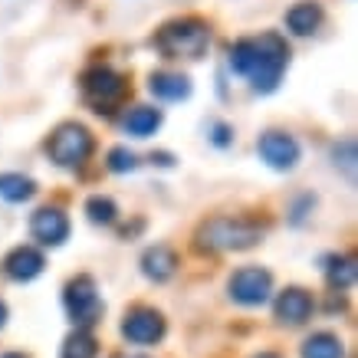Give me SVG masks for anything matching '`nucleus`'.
<instances>
[{
	"instance_id": "1",
	"label": "nucleus",
	"mask_w": 358,
	"mask_h": 358,
	"mask_svg": "<svg viewBox=\"0 0 358 358\" xmlns=\"http://www.w3.org/2000/svg\"><path fill=\"white\" fill-rule=\"evenodd\" d=\"M289 43L280 33H260V36H243L230 46V73L243 76L253 92L270 96L282 83V73L289 66Z\"/></svg>"
},
{
	"instance_id": "2",
	"label": "nucleus",
	"mask_w": 358,
	"mask_h": 358,
	"mask_svg": "<svg viewBox=\"0 0 358 358\" xmlns=\"http://www.w3.org/2000/svg\"><path fill=\"white\" fill-rule=\"evenodd\" d=\"M152 46L164 59H201L210 46V23L201 17H174L155 33Z\"/></svg>"
},
{
	"instance_id": "3",
	"label": "nucleus",
	"mask_w": 358,
	"mask_h": 358,
	"mask_svg": "<svg viewBox=\"0 0 358 358\" xmlns=\"http://www.w3.org/2000/svg\"><path fill=\"white\" fill-rule=\"evenodd\" d=\"M194 240L197 250H214V253L250 250L263 240V227L250 217H210L197 227Z\"/></svg>"
},
{
	"instance_id": "4",
	"label": "nucleus",
	"mask_w": 358,
	"mask_h": 358,
	"mask_svg": "<svg viewBox=\"0 0 358 358\" xmlns=\"http://www.w3.org/2000/svg\"><path fill=\"white\" fill-rule=\"evenodd\" d=\"M92 152H96V138H92V131L83 122L56 125L50 141H46V155L59 168H79V164H86L92 158Z\"/></svg>"
},
{
	"instance_id": "5",
	"label": "nucleus",
	"mask_w": 358,
	"mask_h": 358,
	"mask_svg": "<svg viewBox=\"0 0 358 358\" xmlns=\"http://www.w3.org/2000/svg\"><path fill=\"white\" fill-rule=\"evenodd\" d=\"M79 89H83V96L86 102L92 106V112L99 115H112V106H119L125 92H129V83L122 73H115L112 66H89L83 79H79Z\"/></svg>"
},
{
	"instance_id": "6",
	"label": "nucleus",
	"mask_w": 358,
	"mask_h": 358,
	"mask_svg": "<svg viewBox=\"0 0 358 358\" xmlns=\"http://www.w3.org/2000/svg\"><path fill=\"white\" fill-rule=\"evenodd\" d=\"M63 306H66V315H69V322L76 329H89L96 326L102 313H106V303H102V296H99V286L92 276H73V280L66 282L63 289Z\"/></svg>"
},
{
	"instance_id": "7",
	"label": "nucleus",
	"mask_w": 358,
	"mask_h": 358,
	"mask_svg": "<svg viewBox=\"0 0 358 358\" xmlns=\"http://www.w3.org/2000/svg\"><path fill=\"white\" fill-rule=\"evenodd\" d=\"M257 155H260V162L266 164V168L286 174L303 162V145H299L296 135H289V131L270 129L257 138Z\"/></svg>"
},
{
	"instance_id": "8",
	"label": "nucleus",
	"mask_w": 358,
	"mask_h": 358,
	"mask_svg": "<svg viewBox=\"0 0 358 358\" xmlns=\"http://www.w3.org/2000/svg\"><path fill=\"white\" fill-rule=\"evenodd\" d=\"M227 293L240 306H263L273 293V273L263 266H240L227 282Z\"/></svg>"
},
{
	"instance_id": "9",
	"label": "nucleus",
	"mask_w": 358,
	"mask_h": 358,
	"mask_svg": "<svg viewBox=\"0 0 358 358\" xmlns=\"http://www.w3.org/2000/svg\"><path fill=\"white\" fill-rule=\"evenodd\" d=\"M164 332H168V322L152 306H135L122 319V336L129 338L131 345H155L164 338Z\"/></svg>"
},
{
	"instance_id": "10",
	"label": "nucleus",
	"mask_w": 358,
	"mask_h": 358,
	"mask_svg": "<svg viewBox=\"0 0 358 358\" xmlns=\"http://www.w3.org/2000/svg\"><path fill=\"white\" fill-rule=\"evenodd\" d=\"M30 234L36 243L43 247H63L69 240V217H66L63 207H40L30 217Z\"/></svg>"
},
{
	"instance_id": "11",
	"label": "nucleus",
	"mask_w": 358,
	"mask_h": 358,
	"mask_svg": "<svg viewBox=\"0 0 358 358\" xmlns=\"http://www.w3.org/2000/svg\"><path fill=\"white\" fill-rule=\"evenodd\" d=\"M148 92L162 102H185L191 99L194 86H191V76L178 73V69H155L148 76Z\"/></svg>"
},
{
	"instance_id": "12",
	"label": "nucleus",
	"mask_w": 358,
	"mask_h": 358,
	"mask_svg": "<svg viewBox=\"0 0 358 358\" xmlns=\"http://www.w3.org/2000/svg\"><path fill=\"white\" fill-rule=\"evenodd\" d=\"M273 313L280 319L282 326H303L306 319L313 315V296L299 289V286H289V289H282L276 296V306H273Z\"/></svg>"
},
{
	"instance_id": "13",
	"label": "nucleus",
	"mask_w": 358,
	"mask_h": 358,
	"mask_svg": "<svg viewBox=\"0 0 358 358\" xmlns=\"http://www.w3.org/2000/svg\"><path fill=\"white\" fill-rule=\"evenodd\" d=\"M43 266H46V260L36 247H13L10 253H7V260H3V273L17 282L36 280V276L43 273Z\"/></svg>"
},
{
	"instance_id": "14",
	"label": "nucleus",
	"mask_w": 358,
	"mask_h": 358,
	"mask_svg": "<svg viewBox=\"0 0 358 358\" xmlns=\"http://www.w3.org/2000/svg\"><path fill=\"white\" fill-rule=\"evenodd\" d=\"M322 20H326V10L315 0H299V3H293L286 10V30L293 36H313L322 27Z\"/></svg>"
},
{
	"instance_id": "15",
	"label": "nucleus",
	"mask_w": 358,
	"mask_h": 358,
	"mask_svg": "<svg viewBox=\"0 0 358 358\" xmlns=\"http://www.w3.org/2000/svg\"><path fill=\"white\" fill-rule=\"evenodd\" d=\"M178 270V253L168 243H155L141 253V273L152 282H168Z\"/></svg>"
},
{
	"instance_id": "16",
	"label": "nucleus",
	"mask_w": 358,
	"mask_h": 358,
	"mask_svg": "<svg viewBox=\"0 0 358 358\" xmlns=\"http://www.w3.org/2000/svg\"><path fill=\"white\" fill-rule=\"evenodd\" d=\"M162 109H155V106H135V109L125 112V119H122V131L129 135V138H152L155 131L162 129Z\"/></svg>"
},
{
	"instance_id": "17",
	"label": "nucleus",
	"mask_w": 358,
	"mask_h": 358,
	"mask_svg": "<svg viewBox=\"0 0 358 358\" xmlns=\"http://www.w3.org/2000/svg\"><path fill=\"white\" fill-rule=\"evenodd\" d=\"M326 282L336 289V293H345V289H352L355 286V260L352 257H345V253H332V257H326Z\"/></svg>"
},
{
	"instance_id": "18",
	"label": "nucleus",
	"mask_w": 358,
	"mask_h": 358,
	"mask_svg": "<svg viewBox=\"0 0 358 358\" xmlns=\"http://www.w3.org/2000/svg\"><path fill=\"white\" fill-rule=\"evenodd\" d=\"M36 194V181L30 174H20V171H3L0 174V201L7 204H23Z\"/></svg>"
},
{
	"instance_id": "19",
	"label": "nucleus",
	"mask_w": 358,
	"mask_h": 358,
	"mask_svg": "<svg viewBox=\"0 0 358 358\" xmlns=\"http://www.w3.org/2000/svg\"><path fill=\"white\" fill-rule=\"evenodd\" d=\"M303 358H345V345L332 332H315L303 342Z\"/></svg>"
},
{
	"instance_id": "20",
	"label": "nucleus",
	"mask_w": 358,
	"mask_h": 358,
	"mask_svg": "<svg viewBox=\"0 0 358 358\" xmlns=\"http://www.w3.org/2000/svg\"><path fill=\"white\" fill-rule=\"evenodd\" d=\"M96 355H99V342L86 329H76L73 336H66L63 352H59V358H96Z\"/></svg>"
},
{
	"instance_id": "21",
	"label": "nucleus",
	"mask_w": 358,
	"mask_h": 358,
	"mask_svg": "<svg viewBox=\"0 0 358 358\" xmlns=\"http://www.w3.org/2000/svg\"><path fill=\"white\" fill-rule=\"evenodd\" d=\"M86 214L92 224H102V227H109V224H115L119 220V204L112 201V197L106 194H92L86 201Z\"/></svg>"
},
{
	"instance_id": "22",
	"label": "nucleus",
	"mask_w": 358,
	"mask_h": 358,
	"mask_svg": "<svg viewBox=\"0 0 358 358\" xmlns=\"http://www.w3.org/2000/svg\"><path fill=\"white\" fill-rule=\"evenodd\" d=\"M106 168H109L112 174H129V171L138 168V155L129 152L125 145H115V148L109 152V158H106Z\"/></svg>"
},
{
	"instance_id": "23",
	"label": "nucleus",
	"mask_w": 358,
	"mask_h": 358,
	"mask_svg": "<svg viewBox=\"0 0 358 358\" xmlns=\"http://www.w3.org/2000/svg\"><path fill=\"white\" fill-rule=\"evenodd\" d=\"M332 164L342 168L348 178H355V138H342L332 145Z\"/></svg>"
},
{
	"instance_id": "24",
	"label": "nucleus",
	"mask_w": 358,
	"mask_h": 358,
	"mask_svg": "<svg viewBox=\"0 0 358 358\" xmlns=\"http://www.w3.org/2000/svg\"><path fill=\"white\" fill-rule=\"evenodd\" d=\"M207 141H210L214 148H220V152L234 148V125L224 119H210L207 122Z\"/></svg>"
},
{
	"instance_id": "25",
	"label": "nucleus",
	"mask_w": 358,
	"mask_h": 358,
	"mask_svg": "<svg viewBox=\"0 0 358 358\" xmlns=\"http://www.w3.org/2000/svg\"><path fill=\"white\" fill-rule=\"evenodd\" d=\"M313 207H315V194H299L293 201V210H289V224H296V227H299V224L313 214Z\"/></svg>"
},
{
	"instance_id": "26",
	"label": "nucleus",
	"mask_w": 358,
	"mask_h": 358,
	"mask_svg": "<svg viewBox=\"0 0 358 358\" xmlns=\"http://www.w3.org/2000/svg\"><path fill=\"white\" fill-rule=\"evenodd\" d=\"M152 164H158V168H174V155L155 152V155H152Z\"/></svg>"
},
{
	"instance_id": "27",
	"label": "nucleus",
	"mask_w": 358,
	"mask_h": 358,
	"mask_svg": "<svg viewBox=\"0 0 358 358\" xmlns=\"http://www.w3.org/2000/svg\"><path fill=\"white\" fill-rule=\"evenodd\" d=\"M7 326V303H3V299H0V329Z\"/></svg>"
},
{
	"instance_id": "28",
	"label": "nucleus",
	"mask_w": 358,
	"mask_h": 358,
	"mask_svg": "<svg viewBox=\"0 0 358 358\" xmlns=\"http://www.w3.org/2000/svg\"><path fill=\"white\" fill-rule=\"evenodd\" d=\"M0 358H27V355H20V352H7V355H0Z\"/></svg>"
},
{
	"instance_id": "29",
	"label": "nucleus",
	"mask_w": 358,
	"mask_h": 358,
	"mask_svg": "<svg viewBox=\"0 0 358 358\" xmlns=\"http://www.w3.org/2000/svg\"><path fill=\"white\" fill-rule=\"evenodd\" d=\"M257 358H280V355H276V352H260Z\"/></svg>"
}]
</instances>
